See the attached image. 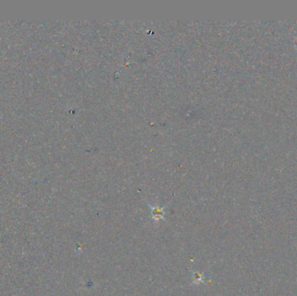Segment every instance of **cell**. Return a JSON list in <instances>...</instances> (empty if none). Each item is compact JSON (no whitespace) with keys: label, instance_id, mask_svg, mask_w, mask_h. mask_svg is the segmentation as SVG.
I'll use <instances>...</instances> for the list:
<instances>
[{"label":"cell","instance_id":"1","mask_svg":"<svg viewBox=\"0 0 297 296\" xmlns=\"http://www.w3.org/2000/svg\"><path fill=\"white\" fill-rule=\"evenodd\" d=\"M164 212L162 208L159 207H152V216L155 221H160L164 218Z\"/></svg>","mask_w":297,"mask_h":296}]
</instances>
